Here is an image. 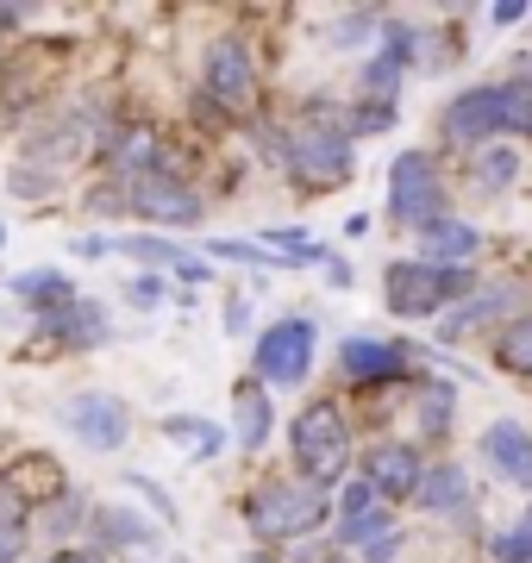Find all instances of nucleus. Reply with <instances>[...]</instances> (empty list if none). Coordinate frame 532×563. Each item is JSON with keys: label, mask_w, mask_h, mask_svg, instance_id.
I'll use <instances>...</instances> for the list:
<instances>
[{"label": "nucleus", "mask_w": 532, "mask_h": 563, "mask_svg": "<svg viewBox=\"0 0 532 563\" xmlns=\"http://www.w3.org/2000/svg\"><path fill=\"white\" fill-rule=\"evenodd\" d=\"M63 426L76 432V439L88 444V451H120L125 432H132V413H125V401H113V395H76V401L63 407Z\"/></svg>", "instance_id": "nucleus-9"}, {"label": "nucleus", "mask_w": 532, "mask_h": 563, "mask_svg": "<svg viewBox=\"0 0 532 563\" xmlns=\"http://www.w3.org/2000/svg\"><path fill=\"white\" fill-rule=\"evenodd\" d=\"M282 163L295 181H345L351 176V139L326 125H301L282 139Z\"/></svg>", "instance_id": "nucleus-6"}, {"label": "nucleus", "mask_w": 532, "mask_h": 563, "mask_svg": "<svg viewBox=\"0 0 532 563\" xmlns=\"http://www.w3.org/2000/svg\"><path fill=\"white\" fill-rule=\"evenodd\" d=\"M264 439H269V401L245 383V388H239V444H245V451H257Z\"/></svg>", "instance_id": "nucleus-20"}, {"label": "nucleus", "mask_w": 532, "mask_h": 563, "mask_svg": "<svg viewBox=\"0 0 532 563\" xmlns=\"http://www.w3.org/2000/svg\"><path fill=\"white\" fill-rule=\"evenodd\" d=\"M164 432H169V439H195V451H201V457H213V451L225 444V432H220V426L188 420V413H169V420H164Z\"/></svg>", "instance_id": "nucleus-23"}, {"label": "nucleus", "mask_w": 532, "mask_h": 563, "mask_svg": "<svg viewBox=\"0 0 532 563\" xmlns=\"http://www.w3.org/2000/svg\"><path fill=\"white\" fill-rule=\"evenodd\" d=\"M420 420H426V432H445V426H451V388H426Z\"/></svg>", "instance_id": "nucleus-27"}, {"label": "nucleus", "mask_w": 532, "mask_h": 563, "mask_svg": "<svg viewBox=\"0 0 532 563\" xmlns=\"http://www.w3.org/2000/svg\"><path fill=\"white\" fill-rule=\"evenodd\" d=\"M401 558V532H383V539L364 544V563H395Z\"/></svg>", "instance_id": "nucleus-29"}, {"label": "nucleus", "mask_w": 532, "mask_h": 563, "mask_svg": "<svg viewBox=\"0 0 532 563\" xmlns=\"http://www.w3.org/2000/svg\"><path fill=\"white\" fill-rule=\"evenodd\" d=\"M513 532H520V544H527V551H532V507H527V520L513 526Z\"/></svg>", "instance_id": "nucleus-33"}, {"label": "nucleus", "mask_w": 532, "mask_h": 563, "mask_svg": "<svg viewBox=\"0 0 532 563\" xmlns=\"http://www.w3.org/2000/svg\"><path fill=\"white\" fill-rule=\"evenodd\" d=\"M207 95L220 107H232V113H245L257 101V63H251V51L239 38L207 44Z\"/></svg>", "instance_id": "nucleus-8"}, {"label": "nucleus", "mask_w": 532, "mask_h": 563, "mask_svg": "<svg viewBox=\"0 0 532 563\" xmlns=\"http://www.w3.org/2000/svg\"><path fill=\"white\" fill-rule=\"evenodd\" d=\"M501 363H508L513 376H532V313L501 332Z\"/></svg>", "instance_id": "nucleus-24"}, {"label": "nucleus", "mask_w": 532, "mask_h": 563, "mask_svg": "<svg viewBox=\"0 0 532 563\" xmlns=\"http://www.w3.org/2000/svg\"><path fill=\"white\" fill-rule=\"evenodd\" d=\"M376 501H383V495H376L369 483H351V488H345V501H339V507H345V526H357L364 514H376Z\"/></svg>", "instance_id": "nucleus-28"}, {"label": "nucleus", "mask_w": 532, "mask_h": 563, "mask_svg": "<svg viewBox=\"0 0 532 563\" xmlns=\"http://www.w3.org/2000/svg\"><path fill=\"white\" fill-rule=\"evenodd\" d=\"M125 195H132V207L144 220H157V225H201V195H188L182 181H169V176H144Z\"/></svg>", "instance_id": "nucleus-11"}, {"label": "nucleus", "mask_w": 532, "mask_h": 563, "mask_svg": "<svg viewBox=\"0 0 532 563\" xmlns=\"http://www.w3.org/2000/svg\"><path fill=\"white\" fill-rule=\"evenodd\" d=\"M44 339H63V344H76V351H95V344L113 339V320H107V307H95V301H69L57 320H44Z\"/></svg>", "instance_id": "nucleus-13"}, {"label": "nucleus", "mask_w": 532, "mask_h": 563, "mask_svg": "<svg viewBox=\"0 0 532 563\" xmlns=\"http://www.w3.org/2000/svg\"><path fill=\"white\" fill-rule=\"evenodd\" d=\"M464 495H470V476H464L457 463H439V470H426V483H420V495H413V501L426 507V514H457V507H464Z\"/></svg>", "instance_id": "nucleus-17"}, {"label": "nucleus", "mask_w": 532, "mask_h": 563, "mask_svg": "<svg viewBox=\"0 0 532 563\" xmlns=\"http://www.w3.org/2000/svg\"><path fill=\"white\" fill-rule=\"evenodd\" d=\"M44 563H101L95 551H57V558H44Z\"/></svg>", "instance_id": "nucleus-32"}, {"label": "nucleus", "mask_w": 532, "mask_h": 563, "mask_svg": "<svg viewBox=\"0 0 532 563\" xmlns=\"http://www.w3.org/2000/svg\"><path fill=\"white\" fill-rule=\"evenodd\" d=\"M464 288H470L464 269H439V263H420V257L383 269L389 313H401V320H426V313H439V307H445L451 295H464Z\"/></svg>", "instance_id": "nucleus-4"}, {"label": "nucleus", "mask_w": 532, "mask_h": 563, "mask_svg": "<svg viewBox=\"0 0 532 563\" xmlns=\"http://www.w3.org/2000/svg\"><path fill=\"white\" fill-rule=\"evenodd\" d=\"M0 244H7V232H0Z\"/></svg>", "instance_id": "nucleus-35"}, {"label": "nucleus", "mask_w": 532, "mask_h": 563, "mask_svg": "<svg viewBox=\"0 0 532 563\" xmlns=\"http://www.w3.org/2000/svg\"><path fill=\"white\" fill-rule=\"evenodd\" d=\"M520 176V157H513L508 144H489V151H476V181L483 188H508Z\"/></svg>", "instance_id": "nucleus-22"}, {"label": "nucleus", "mask_w": 532, "mask_h": 563, "mask_svg": "<svg viewBox=\"0 0 532 563\" xmlns=\"http://www.w3.org/2000/svg\"><path fill=\"white\" fill-rule=\"evenodd\" d=\"M445 139L464 151H489V139H532V76L457 95L445 107Z\"/></svg>", "instance_id": "nucleus-1"}, {"label": "nucleus", "mask_w": 532, "mask_h": 563, "mask_svg": "<svg viewBox=\"0 0 532 563\" xmlns=\"http://www.w3.org/2000/svg\"><path fill=\"white\" fill-rule=\"evenodd\" d=\"M251 532L264 544H282V539H308L332 520V495L313 483H269L251 495Z\"/></svg>", "instance_id": "nucleus-2"}, {"label": "nucleus", "mask_w": 532, "mask_h": 563, "mask_svg": "<svg viewBox=\"0 0 532 563\" xmlns=\"http://www.w3.org/2000/svg\"><path fill=\"white\" fill-rule=\"evenodd\" d=\"M157 301H164V282H157V276L132 282V307H157Z\"/></svg>", "instance_id": "nucleus-30"}, {"label": "nucleus", "mask_w": 532, "mask_h": 563, "mask_svg": "<svg viewBox=\"0 0 532 563\" xmlns=\"http://www.w3.org/2000/svg\"><path fill=\"white\" fill-rule=\"evenodd\" d=\"M389 213L401 225H420L426 232L432 220H445V195H439V169H432L420 151H401L389 169Z\"/></svg>", "instance_id": "nucleus-5"}, {"label": "nucleus", "mask_w": 532, "mask_h": 563, "mask_svg": "<svg viewBox=\"0 0 532 563\" xmlns=\"http://www.w3.org/2000/svg\"><path fill=\"white\" fill-rule=\"evenodd\" d=\"M308 369H313V325L308 320H276L257 339V376L276 388H295V383H308Z\"/></svg>", "instance_id": "nucleus-7"}, {"label": "nucleus", "mask_w": 532, "mask_h": 563, "mask_svg": "<svg viewBox=\"0 0 532 563\" xmlns=\"http://www.w3.org/2000/svg\"><path fill=\"white\" fill-rule=\"evenodd\" d=\"M476 225L464 220H432L426 232H420V263H439V269H457V263L476 257Z\"/></svg>", "instance_id": "nucleus-14"}, {"label": "nucleus", "mask_w": 532, "mask_h": 563, "mask_svg": "<svg viewBox=\"0 0 532 563\" xmlns=\"http://www.w3.org/2000/svg\"><path fill=\"white\" fill-rule=\"evenodd\" d=\"M401 363H408V351H401L395 339H351L345 344L351 376H401Z\"/></svg>", "instance_id": "nucleus-16"}, {"label": "nucleus", "mask_w": 532, "mask_h": 563, "mask_svg": "<svg viewBox=\"0 0 532 563\" xmlns=\"http://www.w3.org/2000/svg\"><path fill=\"white\" fill-rule=\"evenodd\" d=\"M364 483L376 488L383 501H413L420 483H426V463H420L413 444H376L364 457Z\"/></svg>", "instance_id": "nucleus-10"}, {"label": "nucleus", "mask_w": 532, "mask_h": 563, "mask_svg": "<svg viewBox=\"0 0 532 563\" xmlns=\"http://www.w3.org/2000/svg\"><path fill=\"white\" fill-rule=\"evenodd\" d=\"M20 558V532H7V526H0V563H13Z\"/></svg>", "instance_id": "nucleus-31"}, {"label": "nucleus", "mask_w": 532, "mask_h": 563, "mask_svg": "<svg viewBox=\"0 0 532 563\" xmlns=\"http://www.w3.org/2000/svg\"><path fill=\"white\" fill-rule=\"evenodd\" d=\"M213 257L251 263V269H269V263H282V257H276V251H257V244H239V239H225V244H213Z\"/></svg>", "instance_id": "nucleus-26"}, {"label": "nucleus", "mask_w": 532, "mask_h": 563, "mask_svg": "<svg viewBox=\"0 0 532 563\" xmlns=\"http://www.w3.org/2000/svg\"><path fill=\"white\" fill-rule=\"evenodd\" d=\"M95 526H101V539H113V544H125V539L138 544V539H144V526L132 520V514H120V507H107V514H101Z\"/></svg>", "instance_id": "nucleus-25"}, {"label": "nucleus", "mask_w": 532, "mask_h": 563, "mask_svg": "<svg viewBox=\"0 0 532 563\" xmlns=\"http://www.w3.org/2000/svg\"><path fill=\"white\" fill-rule=\"evenodd\" d=\"M251 563H269V558H251Z\"/></svg>", "instance_id": "nucleus-34"}, {"label": "nucleus", "mask_w": 532, "mask_h": 563, "mask_svg": "<svg viewBox=\"0 0 532 563\" xmlns=\"http://www.w3.org/2000/svg\"><path fill=\"white\" fill-rule=\"evenodd\" d=\"M13 288H20L25 301H38V307H69L76 301V288H69V282L57 276V269H25V276H13Z\"/></svg>", "instance_id": "nucleus-19"}, {"label": "nucleus", "mask_w": 532, "mask_h": 563, "mask_svg": "<svg viewBox=\"0 0 532 563\" xmlns=\"http://www.w3.org/2000/svg\"><path fill=\"white\" fill-rule=\"evenodd\" d=\"M120 251H132V257H144V263H164V269H182V276H201V263L188 257V251H176V244H164V239H125Z\"/></svg>", "instance_id": "nucleus-21"}, {"label": "nucleus", "mask_w": 532, "mask_h": 563, "mask_svg": "<svg viewBox=\"0 0 532 563\" xmlns=\"http://www.w3.org/2000/svg\"><path fill=\"white\" fill-rule=\"evenodd\" d=\"M288 444H295V463H301V476H308L313 488H332L339 476H345L351 463V426L339 407L313 401L295 413V426H288Z\"/></svg>", "instance_id": "nucleus-3"}, {"label": "nucleus", "mask_w": 532, "mask_h": 563, "mask_svg": "<svg viewBox=\"0 0 532 563\" xmlns=\"http://www.w3.org/2000/svg\"><path fill=\"white\" fill-rule=\"evenodd\" d=\"M113 163H120L132 181L164 176V144H157V132H120V144H113Z\"/></svg>", "instance_id": "nucleus-18"}, {"label": "nucleus", "mask_w": 532, "mask_h": 563, "mask_svg": "<svg viewBox=\"0 0 532 563\" xmlns=\"http://www.w3.org/2000/svg\"><path fill=\"white\" fill-rule=\"evenodd\" d=\"M527 301L513 282H501V288H483V301H464L457 313L445 320V339H464V332H476V325H495V320H508L513 307Z\"/></svg>", "instance_id": "nucleus-15"}, {"label": "nucleus", "mask_w": 532, "mask_h": 563, "mask_svg": "<svg viewBox=\"0 0 532 563\" xmlns=\"http://www.w3.org/2000/svg\"><path fill=\"white\" fill-rule=\"evenodd\" d=\"M483 457H489L508 483L532 488V432L520 420H495L489 432H483Z\"/></svg>", "instance_id": "nucleus-12"}]
</instances>
